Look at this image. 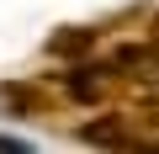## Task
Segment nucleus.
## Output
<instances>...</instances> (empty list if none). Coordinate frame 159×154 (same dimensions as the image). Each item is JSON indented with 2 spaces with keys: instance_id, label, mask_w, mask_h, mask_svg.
Returning <instances> with one entry per match:
<instances>
[{
  "instance_id": "nucleus-1",
  "label": "nucleus",
  "mask_w": 159,
  "mask_h": 154,
  "mask_svg": "<svg viewBox=\"0 0 159 154\" xmlns=\"http://www.w3.org/2000/svg\"><path fill=\"white\" fill-rule=\"evenodd\" d=\"M106 69L117 74V91H159V37H143V43H127L106 58Z\"/></svg>"
},
{
  "instance_id": "nucleus-2",
  "label": "nucleus",
  "mask_w": 159,
  "mask_h": 154,
  "mask_svg": "<svg viewBox=\"0 0 159 154\" xmlns=\"http://www.w3.org/2000/svg\"><path fill=\"white\" fill-rule=\"evenodd\" d=\"M80 143H96V149H143V133H138L133 112H101L96 122L80 128Z\"/></svg>"
},
{
  "instance_id": "nucleus-3",
  "label": "nucleus",
  "mask_w": 159,
  "mask_h": 154,
  "mask_svg": "<svg viewBox=\"0 0 159 154\" xmlns=\"http://www.w3.org/2000/svg\"><path fill=\"white\" fill-rule=\"evenodd\" d=\"M64 96L69 101H85V106H101V101L117 96V74L106 64H80L74 58V69L64 74Z\"/></svg>"
},
{
  "instance_id": "nucleus-4",
  "label": "nucleus",
  "mask_w": 159,
  "mask_h": 154,
  "mask_svg": "<svg viewBox=\"0 0 159 154\" xmlns=\"http://www.w3.org/2000/svg\"><path fill=\"white\" fill-rule=\"evenodd\" d=\"M0 101L16 106V112H27V117H37V112H53V106L64 101V91L37 85V80H11V85H0Z\"/></svg>"
},
{
  "instance_id": "nucleus-5",
  "label": "nucleus",
  "mask_w": 159,
  "mask_h": 154,
  "mask_svg": "<svg viewBox=\"0 0 159 154\" xmlns=\"http://www.w3.org/2000/svg\"><path fill=\"white\" fill-rule=\"evenodd\" d=\"M96 37H101L96 27H58V32L48 37V53H53V58H85V53L96 48Z\"/></svg>"
},
{
  "instance_id": "nucleus-6",
  "label": "nucleus",
  "mask_w": 159,
  "mask_h": 154,
  "mask_svg": "<svg viewBox=\"0 0 159 154\" xmlns=\"http://www.w3.org/2000/svg\"><path fill=\"white\" fill-rule=\"evenodd\" d=\"M133 122L143 133V143H159V91H143L138 106H133Z\"/></svg>"
},
{
  "instance_id": "nucleus-7",
  "label": "nucleus",
  "mask_w": 159,
  "mask_h": 154,
  "mask_svg": "<svg viewBox=\"0 0 159 154\" xmlns=\"http://www.w3.org/2000/svg\"><path fill=\"white\" fill-rule=\"evenodd\" d=\"M148 37H159V16H154V21H148Z\"/></svg>"
}]
</instances>
